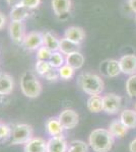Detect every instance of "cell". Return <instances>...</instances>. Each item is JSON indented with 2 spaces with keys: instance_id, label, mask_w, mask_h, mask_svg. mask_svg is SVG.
<instances>
[{
  "instance_id": "cell-2",
  "label": "cell",
  "mask_w": 136,
  "mask_h": 152,
  "mask_svg": "<svg viewBox=\"0 0 136 152\" xmlns=\"http://www.w3.org/2000/svg\"><path fill=\"white\" fill-rule=\"evenodd\" d=\"M78 84L85 94L91 95H99L104 90L103 79L96 74L82 73L78 77Z\"/></svg>"
},
{
  "instance_id": "cell-25",
  "label": "cell",
  "mask_w": 136,
  "mask_h": 152,
  "mask_svg": "<svg viewBox=\"0 0 136 152\" xmlns=\"http://www.w3.org/2000/svg\"><path fill=\"white\" fill-rule=\"evenodd\" d=\"M88 148L85 142L81 140H73L70 142L67 152H87Z\"/></svg>"
},
{
  "instance_id": "cell-22",
  "label": "cell",
  "mask_w": 136,
  "mask_h": 152,
  "mask_svg": "<svg viewBox=\"0 0 136 152\" xmlns=\"http://www.w3.org/2000/svg\"><path fill=\"white\" fill-rule=\"evenodd\" d=\"M43 35H44V46L46 48H48L50 51H52V52L59 51L60 40H58L56 36H54L53 34L49 33V31L43 34Z\"/></svg>"
},
{
  "instance_id": "cell-33",
  "label": "cell",
  "mask_w": 136,
  "mask_h": 152,
  "mask_svg": "<svg viewBox=\"0 0 136 152\" xmlns=\"http://www.w3.org/2000/svg\"><path fill=\"white\" fill-rule=\"evenodd\" d=\"M7 4L8 5H10L11 7H14L16 5H18V4H21V0H6Z\"/></svg>"
},
{
  "instance_id": "cell-17",
  "label": "cell",
  "mask_w": 136,
  "mask_h": 152,
  "mask_svg": "<svg viewBox=\"0 0 136 152\" xmlns=\"http://www.w3.org/2000/svg\"><path fill=\"white\" fill-rule=\"evenodd\" d=\"M65 62L66 65L70 66L74 70L80 69L83 66V63H85V57L79 51H77V52H73L66 56Z\"/></svg>"
},
{
  "instance_id": "cell-15",
  "label": "cell",
  "mask_w": 136,
  "mask_h": 152,
  "mask_svg": "<svg viewBox=\"0 0 136 152\" xmlns=\"http://www.w3.org/2000/svg\"><path fill=\"white\" fill-rule=\"evenodd\" d=\"M14 88L13 78L4 72L0 73V95H8Z\"/></svg>"
},
{
  "instance_id": "cell-3",
  "label": "cell",
  "mask_w": 136,
  "mask_h": 152,
  "mask_svg": "<svg viewBox=\"0 0 136 152\" xmlns=\"http://www.w3.org/2000/svg\"><path fill=\"white\" fill-rule=\"evenodd\" d=\"M21 89L29 99H36L42 92V84L32 71H26L21 77Z\"/></svg>"
},
{
  "instance_id": "cell-24",
  "label": "cell",
  "mask_w": 136,
  "mask_h": 152,
  "mask_svg": "<svg viewBox=\"0 0 136 152\" xmlns=\"http://www.w3.org/2000/svg\"><path fill=\"white\" fill-rule=\"evenodd\" d=\"M64 61H65V59L63 57V54L60 53L59 51H56V52H53L52 53V56L50 58V60H49V63L51 64V66L53 68H60L62 67L64 65Z\"/></svg>"
},
{
  "instance_id": "cell-13",
  "label": "cell",
  "mask_w": 136,
  "mask_h": 152,
  "mask_svg": "<svg viewBox=\"0 0 136 152\" xmlns=\"http://www.w3.org/2000/svg\"><path fill=\"white\" fill-rule=\"evenodd\" d=\"M24 152H47V141L40 137H33L24 144Z\"/></svg>"
},
{
  "instance_id": "cell-20",
  "label": "cell",
  "mask_w": 136,
  "mask_h": 152,
  "mask_svg": "<svg viewBox=\"0 0 136 152\" xmlns=\"http://www.w3.org/2000/svg\"><path fill=\"white\" fill-rule=\"evenodd\" d=\"M128 128L125 126L121 121H113L109 126V131L113 135V137H118V138H123L127 134Z\"/></svg>"
},
{
  "instance_id": "cell-19",
  "label": "cell",
  "mask_w": 136,
  "mask_h": 152,
  "mask_svg": "<svg viewBox=\"0 0 136 152\" xmlns=\"http://www.w3.org/2000/svg\"><path fill=\"white\" fill-rule=\"evenodd\" d=\"M120 121L128 129L136 128V111L134 110H124L121 113Z\"/></svg>"
},
{
  "instance_id": "cell-29",
  "label": "cell",
  "mask_w": 136,
  "mask_h": 152,
  "mask_svg": "<svg viewBox=\"0 0 136 152\" xmlns=\"http://www.w3.org/2000/svg\"><path fill=\"white\" fill-rule=\"evenodd\" d=\"M58 72H59V77L62 78V79H64V80H68L73 76L74 69L73 68H71L70 66L65 64V65H63L62 67L59 68Z\"/></svg>"
},
{
  "instance_id": "cell-5",
  "label": "cell",
  "mask_w": 136,
  "mask_h": 152,
  "mask_svg": "<svg viewBox=\"0 0 136 152\" xmlns=\"http://www.w3.org/2000/svg\"><path fill=\"white\" fill-rule=\"evenodd\" d=\"M58 119L60 121L61 125L63 126L64 130H69L75 128L77 126L79 117H78V114L75 111L67 109L60 113V115L58 116Z\"/></svg>"
},
{
  "instance_id": "cell-21",
  "label": "cell",
  "mask_w": 136,
  "mask_h": 152,
  "mask_svg": "<svg viewBox=\"0 0 136 152\" xmlns=\"http://www.w3.org/2000/svg\"><path fill=\"white\" fill-rule=\"evenodd\" d=\"M79 49V45L76 43H73L72 41L68 40L66 38H63L60 40V47H59V52L64 54V55H69L73 52H77Z\"/></svg>"
},
{
  "instance_id": "cell-36",
  "label": "cell",
  "mask_w": 136,
  "mask_h": 152,
  "mask_svg": "<svg viewBox=\"0 0 136 152\" xmlns=\"http://www.w3.org/2000/svg\"><path fill=\"white\" fill-rule=\"evenodd\" d=\"M129 150L130 152H136V138L134 140L131 141V143L129 145Z\"/></svg>"
},
{
  "instance_id": "cell-35",
  "label": "cell",
  "mask_w": 136,
  "mask_h": 152,
  "mask_svg": "<svg viewBox=\"0 0 136 152\" xmlns=\"http://www.w3.org/2000/svg\"><path fill=\"white\" fill-rule=\"evenodd\" d=\"M5 23H6V18H5V16H4L3 14L1 13V12H0V29L4 28Z\"/></svg>"
},
{
  "instance_id": "cell-26",
  "label": "cell",
  "mask_w": 136,
  "mask_h": 152,
  "mask_svg": "<svg viewBox=\"0 0 136 152\" xmlns=\"http://www.w3.org/2000/svg\"><path fill=\"white\" fill-rule=\"evenodd\" d=\"M126 91L129 96L136 97V74L131 75L126 82Z\"/></svg>"
},
{
  "instance_id": "cell-37",
  "label": "cell",
  "mask_w": 136,
  "mask_h": 152,
  "mask_svg": "<svg viewBox=\"0 0 136 152\" xmlns=\"http://www.w3.org/2000/svg\"><path fill=\"white\" fill-rule=\"evenodd\" d=\"M135 109H136V105H135Z\"/></svg>"
},
{
  "instance_id": "cell-9",
  "label": "cell",
  "mask_w": 136,
  "mask_h": 152,
  "mask_svg": "<svg viewBox=\"0 0 136 152\" xmlns=\"http://www.w3.org/2000/svg\"><path fill=\"white\" fill-rule=\"evenodd\" d=\"M67 142L62 135L51 137L47 141V152H67Z\"/></svg>"
},
{
  "instance_id": "cell-31",
  "label": "cell",
  "mask_w": 136,
  "mask_h": 152,
  "mask_svg": "<svg viewBox=\"0 0 136 152\" xmlns=\"http://www.w3.org/2000/svg\"><path fill=\"white\" fill-rule=\"evenodd\" d=\"M21 4L29 10H32L40 5L41 0H21Z\"/></svg>"
},
{
  "instance_id": "cell-7",
  "label": "cell",
  "mask_w": 136,
  "mask_h": 152,
  "mask_svg": "<svg viewBox=\"0 0 136 152\" xmlns=\"http://www.w3.org/2000/svg\"><path fill=\"white\" fill-rule=\"evenodd\" d=\"M104 109L107 114L114 115L120 110L121 107V97L116 94H107L103 97Z\"/></svg>"
},
{
  "instance_id": "cell-23",
  "label": "cell",
  "mask_w": 136,
  "mask_h": 152,
  "mask_svg": "<svg viewBox=\"0 0 136 152\" xmlns=\"http://www.w3.org/2000/svg\"><path fill=\"white\" fill-rule=\"evenodd\" d=\"M87 109L91 113H99L102 112L104 109L103 104V97L100 95H91L90 99H87Z\"/></svg>"
},
{
  "instance_id": "cell-32",
  "label": "cell",
  "mask_w": 136,
  "mask_h": 152,
  "mask_svg": "<svg viewBox=\"0 0 136 152\" xmlns=\"http://www.w3.org/2000/svg\"><path fill=\"white\" fill-rule=\"evenodd\" d=\"M44 77H45L48 81H55V80H57L59 78V72L56 68H52L49 72L46 73Z\"/></svg>"
},
{
  "instance_id": "cell-11",
  "label": "cell",
  "mask_w": 136,
  "mask_h": 152,
  "mask_svg": "<svg viewBox=\"0 0 136 152\" xmlns=\"http://www.w3.org/2000/svg\"><path fill=\"white\" fill-rule=\"evenodd\" d=\"M51 4L54 13L60 19L64 15L67 16L71 9V0H52Z\"/></svg>"
},
{
  "instance_id": "cell-1",
  "label": "cell",
  "mask_w": 136,
  "mask_h": 152,
  "mask_svg": "<svg viewBox=\"0 0 136 152\" xmlns=\"http://www.w3.org/2000/svg\"><path fill=\"white\" fill-rule=\"evenodd\" d=\"M114 137L109 130L96 129L90 134L88 144L95 152H108L112 149Z\"/></svg>"
},
{
  "instance_id": "cell-10",
  "label": "cell",
  "mask_w": 136,
  "mask_h": 152,
  "mask_svg": "<svg viewBox=\"0 0 136 152\" xmlns=\"http://www.w3.org/2000/svg\"><path fill=\"white\" fill-rule=\"evenodd\" d=\"M121 72L125 74L133 75L136 73V56L129 54V55H124L119 60Z\"/></svg>"
},
{
  "instance_id": "cell-6",
  "label": "cell",
  "mask_w": 136,
  "mask_h": 152,
  "mask_svg": "<svg viewBox=\"0 0 136 152\" xmlns=\"http://www.w3.org/2000/svg\"><path fill=\"white\" fill-rule=\"evenodd\" d=\"M9 36L11 40L16 44L21 45L24 43L26 38V28H24V21H10L8 26Z\"/></svg>"
},
{
  "instance_id": "cell-14",
  "label": "cell",
  "mask_w": 136,
  "mask_h": 152,
  "mask_svg": "<svg viewBox=\"0 0 136 152\" xmlns=\"http://www.w3.org/2000/svg\"><path fill=\"white\" fill-rule=\"evenodd\" d=\"M85 31L79 26H69L64 33V38L72 41L73 43H76L80 45V43L85 40Z\"/></svg>"
},
{
  "instance_id": "cell-8",
  "label": "cell",
  "mask_w": 136,
  "mask_h": 152,
  "mask_svg": "<svg viewBox=\"0 0 136 152\" xmlns=\"http://www.w3.org/2000/svg\"><path fill=\"white\" fill-rule=\"evenodd\" d=\"M23 45L29 51L39 50L44 46V35L39 31H32L26 36Z\"/></svg>"
},
{
  "instance_id": "cell-16",
  "label": "cell",
  "mask_w": 136,
  "mask_h": 152,
  "mask_svg": "<svg viewBox=\"0 0 136 152\" xmlns=\"http://www.w3.org/2000/svg\"><path fill=\"white\" fill-rule=\"evenodd\" d=\"M46 130L49 135H51L52 137H55L62 135L64 128L58 118H50L46 122Z\"/></svg>"
},
{
  "instance_id": "cell-12",
  "label": "cell",
  "mask_w": 136,
  "mask_h": 152,
  "mask_svg": "<svg viewBox=\"0 0 136 152\" xmlns=\"http://www.w3.org/2000/svg\"><path fill=\"white\" fill-rule=\"evenodd\" d=\"M101 72H103L106 76L109 77H116L121 73L120 63L117 60H107L102 63L100 67Z\"/></svg>"
},
{
  "instance_id": "cell-4",
  "label": "cell",
  "mask_w": 136,
  "mask_h": 152,
  "mask_svg": "<svg viewBox=\"0 0 136 152\" xmlns=\"http://www.w3.org/2000/svg\"><path fill=\"white\" fill-rule=\"evenodd\" d=\"M33 138V128L28 124H17L12 129L10 143L13 145L26 144Z\"/></svg>"
},
{
  "instance_id": "cell-27",
  "label": "cell",
  "mask_w": 136,
  "mask_h": 152,
  "mask_svg": "<svg viewBox=\"0 0 136 152\" xmlns=\"http://www.w3.org/2000/svg\"><path fill=\"white\" fill-rule=\"evenodd\" d=\"M52 66L49 62L47 61H39L37 60V63H36V71L38 74H40L41 76H45V74L47 72H49L51 69H52Z\"/></svg>"
},
{
  "instance_id": "cell-18",
  "label": "cell",
  "mask_w": 136,
  "mask_h": 152,
  "mask_svg": "<svg viewBox=\"0 0 136 152\" xmlns=\"http://www.w3.org/2000/svg\"><path fill=\"white\" fill-rule=\"evenodd\" d=\"M29 15V9L24 7L23 4L12 7L9 16L11 21H24L26 18H28Z\"/></svg>"
},
{
  "instance_id": "cell-30",
  "label": "cell",
  "mask_w": 136,
  "mask_h": 152,
  "mask_svg": "<svg viewBox=\"0 0 136 152\" xmlns=\"http://www.w3.org/2000/svg\"><path fill=\"white\" fill-rule=\"evenodd\" d=\"M12 130L8 125L0 124V140H5L11 136Z\"/></svg>"
},
{
  "instance_id": "cell-28",
  "label": "cell",
  "mask_w": 136,
  "mask_h": 152,
  "mask_svg": "<svg viewBox=\"0 0 136 152\" xmlns=\"http://www.w3.org/2000/svg\"><path fill=\"white\" fill-rule=\"evenodd\" d=\"M52 53L53 52L49 50L48 48H46L45 46H42L39 50H37V60L49 62V60H50L52 56Z\"/></svg>"
},
{
  "instance_id": "cell-34",
  "label": "cell",
  "mask_w": 136,
  "mask_h": 152,
  "mask_svg": "<svg viewBox=\"0 0 136 152\" xmlns=\"http://www.w3.org/2000/svg\"><path fill=\"white\" fill-rule=\"evenodd\" d=\"M128 4H129L131 10L136 13V0H128Z\"/></svg>"
}]
</instances>
